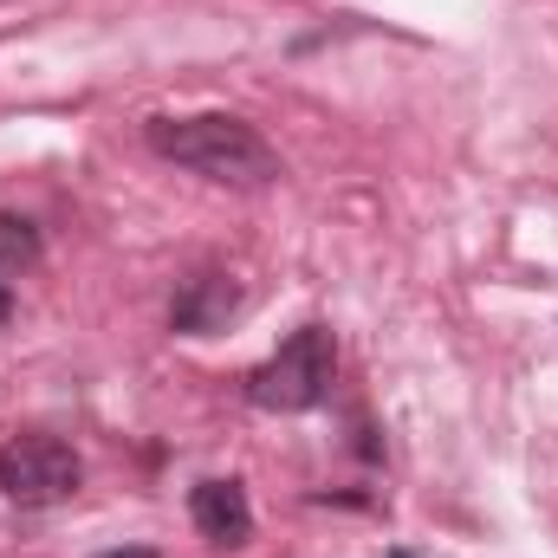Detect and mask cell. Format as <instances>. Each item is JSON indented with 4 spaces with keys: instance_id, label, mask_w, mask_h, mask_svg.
<instances>
[{
    "instance_id": "obj_1",
    "label": "cell",
    "mask_w": 558,
    "mask_h": 558,
    "mask_svg": "<svg viewBox=\"0 0 558 558\" xmlns=\"http://www.w3.org/2000/svg\"><path fill=\"white\" fill-rule=\"evenodd\" d=\"M143 143L175 162V169H195L208 182H228V189H267L279 182V156L274 143L260 137L247 118H228V111H195V118H149Z\"/></svg>"
},
{
    "instance_id": "obj_2",
    "label": "cell",
    "mask_w": 558,
    "mask_h": 558,
    "mask_svg": "<svg viewBox=\"0 0 558 558\" xmlns=\"http://www.w3.org/2000/svg\"><path fill=\"white\" fill-rule=\"evenodd\" d=\"M338 384V338L331 325H299L292 338H279V351L247 371V403L267 416H305L331 397Z\"/></svg>"
},
{
    "instance_id": "obj_3",
    "label": "cell",
    "mask_w": 558,
    "mask_h": 558,
    "mask_svg": "<svg viewBox=\"0 0 558 558\" xmlns=\"http://www.w3.org/2000/svg\"><path fill=\"white\" fill-rule=\"evenodd\" d=\"M78 481H85V461H78L72 441H59V435H13V441H0V494L20 513L72 500Z\"/></svg>"
},
{
    "instance_id": "obj_4",
    "label": "cell",
    "mask_w": 558,
    "mask_h": 558,
    "mask_svg": "<svg viewBox=\"0 0 558 558\" xmlns=\"http://www.w3.org/2000/svg\"><path fill=\"white\" fill-rule=\"evenodd\" d=\"M247 305V292H241V279L221 274V267H202V274L175 279V299H169V331H182V338H215V331H228V318Z\"/></svg>"
},
{
    "instance_id": "obj_5",
    "label": "cell",
    "mask_w": 558,
    "mask_h": 558,
    "mask_svg": "<svg viewBox=\"0 0 558 558\" xmlns=\"http://www.w3.org/2000/svg\"><path fill=\"white\" fill-rule=\"evenodd\" d=\"M189 520L208 546H247L254 539V500H247L241 481H195Z\"/></svg>"
},
{
    "instance_id": "obj_6",
    "label": "cell",
    "mask_w": 558,
    "mask_h": 558,
    "mask_svg": "<svg viewBox=\"0 0 558 558\" xmlns=\"http://www.w3.org/2000/svg\"><path fill=\"white\" fill-rule=\"evenodd\" d=\"M39 254H46L39 228L26 215H0V274H26V267H39Z\"/></svg>"
},
{
    "instance_id": "obj_7",
    "label": "cell",
    "mask_w": 558,
    "mask_h": 558,
    "mask_svg": "<svg viewBox=\"0 0 558 558\" xmlns=\"http://www.w3.org/2000/svg\"><path fill=\"white\" fill-rule=\"evenodd\" d=\"M98 558H162V553H149V546H118V553H98Z\"/></svg>"
},
{
    "instance_id": "obj_8",
    "label": "cell",
    "mask_w": 558,
    "mask_h": 558,
    "mask_svg": "<svg viewBox=\"0 0 558 558\" xmlns=\"http://www.w3.org/2000/svg\"><path fill=\"white\" fill-rule=\"evenodd\" d=\"M7 318H13V292H7V279H0V331H7Z\"/></svg>"
},
{
    "instance_id": "obj_9",
    "label": "cell",
    "mask_w": 558,
    "mask_h": 558,
    "mask_svg": "<svg viewBox=\"0 0 558 558\" xmlns=\"http://www.w3.org/2000/svg\"><path fill=\"white\" fill-rule=\"evenodd\" d=\"M390 558H416V553H403V546H397V553H390Z\"/></svg>"
}]
</instances>
